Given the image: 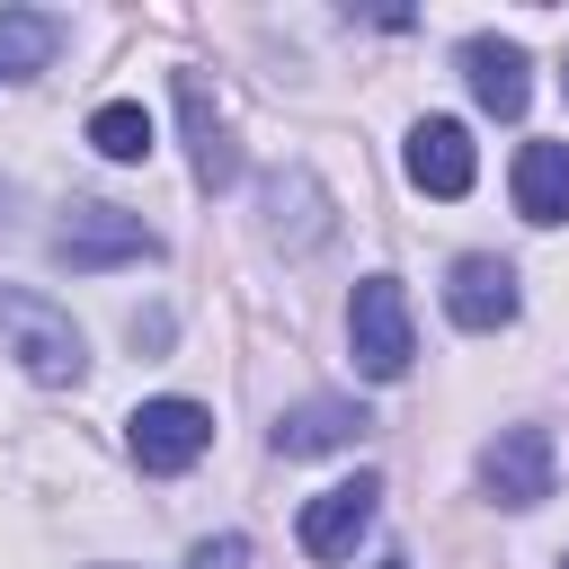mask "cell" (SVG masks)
<instances>
[{"label": "cell", "instance_id": "2", "mask_svg": "<svg viewBox=\"0 0 569 569\" xmlns=\"http://www.w3.org/2000/svg\"><path fill=\"white\" fill-rule=\"evenodd\" d=\"M347 356L365 382H400L409 356H418V329H409V293L400 276H365L356 302H347Z\"/></svg>", "mask_w": 569, "mask_h": 569}, {"label": "cell", "instance_id": "4", "mask_svg": "<svg viewBox=\"0 0 569 569\" xmlns=\"http://www.w3.org/2000/svg\"><path fill=\"white\" fill-rule=\"evenodd\" d=\"M258 231H267V249L302 258V249H320V240L338 231V204H329V187H320L302 160H284V169L258 178Z\"/></svg>", "mask_w": 569, "mask_h": 569}, {"label": "cell", "instance_id": "11", "mask_svg": "<svg viewBox=\"0 0 569 569\" xmlns=\"http://www.w3.org/2000/svg\"><path fill=\"white\" fill-rule=\"evenodd\" d=\"M462 80H471V98H480L489 116H525V98H533V62H525V44H507V36H471V44H462Z\"/></svg>", "mask_w": 569, "mask_h": 569}, {"label": "cell", "instance_id": "6", "mask_svg": "<svg viewBox=\"0 0 569 569\" xmlns=\"http://www.w3.org/2000/svg\"><path fill=\"white\" fill-rule=\"evenodd\" d=\"M373 507H382V480H373V471H356V480H338V489L302 498L293 542H302L311 560H356V542L373 533Z\"/></svg>", "mask_w": 569, "mask_h": 569}, {"label": "cell", "instance_id": "12", "mask_svg": "<svg viewBox=\"0 0 569 569\" xmlns=\"http://www.w3.org/2000/svg\"><path fill=\"white\" fill-rule=\"evenodd\" d=\"M373 418L356 409V400H302V409H284L276 418V453L284 462H311V453H338V445H356Z\"/></svg>", "mask_w": 569, "mask_h": 569}, {"label": "cell", "instance_id": "16", "mask_svg": "<svg viewBox=\"0 0 569 569\" xmlns=\"http://www.w3.org/2000/svg\"><path fill=\"white\" fill-rule=\"evenodd\" d=\"M187 569H249V542H240V533H204V542L187 551Z\"/></svg>", "mask_w": 569, "mask_h": 569}, {"label": "cell", "instance_id": "15", "mask_svg": "<svg viewBox=\"0 0 569 569\" xmlns=\"http://www.w3.org/2000/svg\"><path fill=\"white\" fill-rule=\"evenodd\" d=\"M89 142H98V160H151V116L133 98H107L89 116Z\"/></svg>", "mask_w": 569, "mask_h": 569}, {"label": "cell", "instance_id": "10", "mask_svg": "<svg viewBox=\"0 0 569 569\" xmlns=\"http://www.w3.org/2000/svg\"><path fill=\"white\" fill-rule=\"evenodd\" d=\"M445 311H453L462 329H507V320L525 311V293H516V267H507V258H489V249L453 258V276H445Z\"/></svg>", "mask_w": 569, "mask_h": 569}, {"label": "cell", "instance_id": "9", "mask_svg": "<svg viewBox=\"0 0 569 569\" xmlns=\"http://www.w3.org/2000/svg\"><path fill=\"white\" fill-rule=\"evenodd\" d=\"M178 116H187V169H196V187L204 196L231 187L240 178V142H231V116L213 107V89L196 71H178Z\"/></svg>", "mask_w": 569, "mask_h": 569}, {"label": "cell", "instance_id": "13", "mask_svg": "<svg viewBox=\"0 0 569 569\" xmlns=\"http://www.w3.org/2000/svg\"><path fill=\"white\" fill-rule=\"evenodd\" d=\"M516 213L525 222H569V142H525L516 151Z\"/></svg>", "mask_w": 569, "mask_h": 569}, {"label": "cell", "instance_id": "5", "mask_svg": "<svg viewBox=\"0 0 569 569\" xmlns=\"http://www.w3.org/2000/svg\"><path fill=\"white\" fill-rule=\"evenodd\" d=\"M204 445H213V409L204 400H142L133 418H124V453L151 471V480H169V471H196L204 462Z\"/></svg>", "mask_w": 569, "mask_h": 569}, {"label": "cell", "instance_id": "8", "mask_svg": "<svg viewBox=\"0 0 569 569\" xmlns=\"http://www.w3.org/2000/svg\"><path fill=\"white\" fill-rule=\"evenodd\" d=\"M471 178H480L471 133H462L453 116H418V124H409V187L453 204V196H471Z\"/></svg>", "mask_w": 569, "mask_h": 569}, {"label": "cell", "instance_id": "3", "mask_svg": "<svg viewBox=\"0 0 569 569\" xmlns=\"http://www.w3.org/2000/svg\"><path fill=\"white\" fill-rule=\"evenodd\" d=\"M142 258H160V231L124 204H71V222L53 231V267H71V276H107V267H142Z\"/></svg>", "mask_w": 569, "mask_h": 569}, {"label": "cell", "instance_id": "1", "mask_svg": "<svg viewBox=\"0 0 569 569\" xmlns=\"http://www.w3.org/2000/svg\"><path fill=\"white\" fill-rule=\"evenodd\" d=\"M0 356H18L27 382H80V365H89L71 311H53L44 293H18V284H0Z\"/></svg>", "mask_w": 569, "mask_h": 569}, {"label": "cell", "instance_id": "14", "mask_svg": "<svg viewBox=\"0 0 569 569\" xmlns=\"http://www.w3.org/2000/svg\"><path fill=\"white\" fill-rule=\"evenodd\" d=\"M62 53V18L44 9H0V80H36Z\"/></svg>", "mask_w": 569, "mask_h": 569}, {"label": "cell", "instance_id": "7", "mask_svg": "<svg viewBox=\"0 0 569 569\" xmlns=\"http://www.w3.org/2000/svg\"><path fill=\"white\" fill-rule=\"evenodd\" d=\"M551 436L542 427H498L489 436V453H480V489L498 498V507H542L551 498Z\"/></svg>", "mask_w": 569, "mask_h": 569}, {"label": "cell", "instance_id": "17", "mask_svg": "<svg viewBox=\"0 0 569 569\" xmlns=\"http://www.w3.org/2000/svg\"><path fill=\"white\" fill-rule=\"evenodd\" d=\"M560 569H569V560H560Z\"/></svg>", "mask_w": 569, "mask_h": 569}]
</instances>
